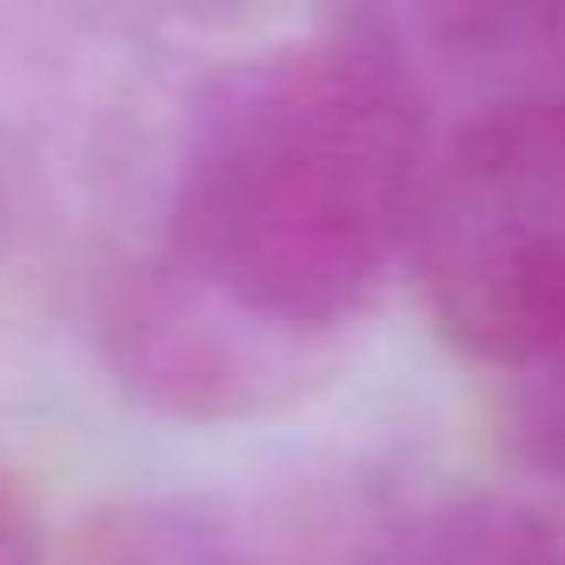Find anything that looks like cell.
Returning a JSON list of instances; mask_svg holds the SVG:
<instances>
[{
    "instance_id": "obj_2",
    "label": "cell",
    "mask_w": 565,
    "mask_h": 565,
    "mask_svg": "<svg viewBox=\"0 0 565 565\" xmlns=\"http://www.w3.org/2000/svg\"><path fill=\"white\" fill-rule=\"evenodd\" d=\"M413 266L439 333L499 373L565 340V100H505L439 134Z\"/></svg>"
},
{
    "instance_id": "obj_4",
    "label": "cell",
    "mask_w": 565,
    "mask_h": 565,
    "mask_svg": "<svg viewBox=\"0 0 565 565\" xmlns=\"http://www.w3.org/2000/svg\"><path fill=\"white\" fill-rule=\"evenodd\" d=\"M393 54L419 74V87L466 94L472 107H505V100H565V8H399V14H366Z\"/></svg>"
},
{
    "instance_id": "obj_5",
    "label": "cell",
    "mask_w": 565,
    "mask_h": 565,
    "mask_svg": "<svg viewBox=\"0 0 565 565\" xmlns=\"http://www.w3.org/2000/svg\"><path fill=\"white\" fill-rule=\"evenodd\" d=\"M353 565H565V545L539 512L472 492L386 525Z\"/></svg>"
},
{
    "instance_id": "obj_7",
    "label": "cell",
    "mask_w": 565,
    "mask_h": 565,
    "mask_svg": "<svg viewBox=\"0 0 565 565\" xmlns=\"http://www.w3.org/2000/svg\"><path fill=\"white\" fill-rule=\"evenodd\" d=\"M0 565H41V532H34V512L0 486Z\"/></svg>"
},
{
    "instance_id": "obj_6",
    "label": "cell",
    "mask_w": 565,
    "mask_h": 565,
    "mask_svg": "<svg viewBox=\"0 0 565 565\" xmlns=\"http://www.w3.org/2000/svg\"><path fill=\"white\" fill-rule=\"evenodd\" d=\"M505 433H512V446H519L525 466L565 472V340H552L532 366L512 373Z\"/></svg>"
},
{
    "instance_id": "obj_1",
    "label": "cell",
    "mask_w": 565,
    "mask_h": 565,
    "mask_svg": "<svg viewBox=\"0 0 565 565\" xmlns=\"http://www.w3.org/2000/svg\"><path fill=\"white\" fill-rule=\"evenodd\" d=\"M439 107L353 14L213 67L180 120L167 239L253 320L340 347L413 259Z\"/></svg>"
},
{
    "instance_id": "obj_3",
    "label": "cell",
    "mask_w": 565,
    "mask_h": 565,
    "mask_svg": "<svg viewBox=\"0 0 565 565\" xmlns=\"http://www.w3.org/2000/svg\"><path fill=\"white\" fill-rule=\"evenodd\" d=\"M100 333L120 386L173 419H259L333 366V347L253 320L173 253H147L114 279Z\"/></svg>"
}]
</instances>
